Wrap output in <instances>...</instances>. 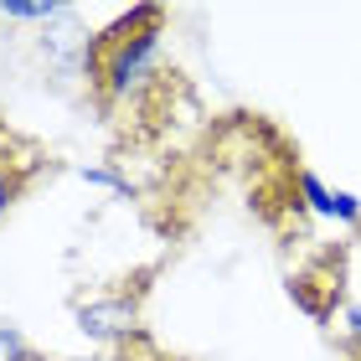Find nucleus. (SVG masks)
<instances>
[{
	"mask_svg": "<svg viewBox=\"0 0 361 361\" xmlns=\"http://www.w3.org/2000/svg\"><path fill=\"white\" fill-rule=\"evenodd\" d=\"M160 26H166V11L145 6V11H129L119 16L109 31L88 37V57H83V73L93 93L114 104V98H129V88L150 73L155 62V42H160Z\"/></svg>",
	"mask_w": 361,
	"mask_h": 361,
	"instance_id": "1",
	"label": "nucleus"
},
{
	"mask_svg": "<svg viewBox=\"0 0 361 361\" xmlns=\"http://www.w3.org/2000/svg\"><path fill=\"white\" fill-rule=\"evenodd\" d=\"M47 166L42 145L26 140L21 129H11L6 119H0V217L26 196V186L37 180V171Z\"/></svg>",
	"mask_w": 361,
	"mask_h": 361,
	"instance_id": "2",
	"label": "nucleus"
},
{
	"mask_svg": "<svg viewBox=\"0 0 361 361\" xmlns=\"http://www.w3.org/2000/svg\"><path fill=\"white\" fill-rule=\"evenodd\" d=\"M78 320H83V331L109 336V331H124L135 320V305H88V310H78Z\"/></svg>",
	"mask_w": 361,
	"mask_h": 361,
	"instance_id": "3",
	"label": "nucleus"
}]
</instances>
